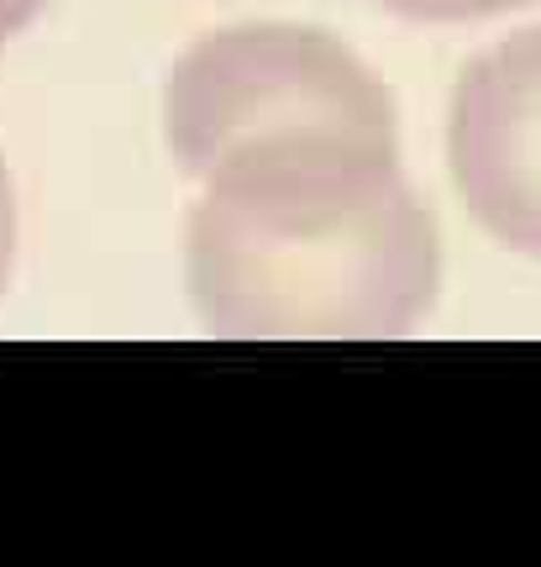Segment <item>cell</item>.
Returning a JSON list of instances; mask_svg holds the SVG:
<instances>
[{
	"mask_svg": "<svg viewBox=\"0 0 541 567\" xmlns=\"http://www.w3.org/2000/svg\"><path fill=\"white\" fill-rule=\"evenodd\" d=\"M447 174L483 237L541 264V27L500 38L458 74Z\"/></svg>",
	"mask_w": 541,
	"mask_h": 567,
	"instance_id": "cell-3",
	"label": "cell"
},
{
	"mask_svg": "<svg viewBox=\"0 0 541 567\" xmlns=\"http://www.w3.org/2000/svg\"><path fill=\"white\" fill-rule=\"evenodd\" d=\"M184 226L190 305L216 337H405L437 305L441 237L400 168V122L305 126L205 163Z\"/></svg>",
	"mask_w": 541,
	"mask_h": 567,
	"instance_id": "cell-1",
	"label": "cell"
},
{
	"mask_svg": "<svg viewBox=\"0 0 541 567\" xmlns=\"http://www.w3.org/2000/svg\"><path fill=\"white\" fill-rule=\"evenodd\" d=\"M11 264H17V184H11V168L0 153V295L11 284Z\"/></svg>",
	"mask_w": 541,
	"mask_h": 567,
	"instance_id": "cell-5",
	"label": "cell"
},
{
	"mask_svg": "<svg viewBox=\"0 0 541 567\" xmlns=\"http://www.w3.org/2000/svg\"><path fill=\"white\" fill-rule=\"evenodd\" d=\"M42 6H48V0H0V48L11 38H21V32L38 21Z\"/></svg>",
	"mask_w": 541,
	"mask_h": 567,
	"instance_id": "cell-6",
	"label": "cell"
},
{
	"mask_svg": "<svg viewBox=\"0 0 541 567\" xmlns=\"http://www.w3.org/2000/svg\"><path fill=\"white\" fill-rule=\"evenodd\" d=\"M347 122H400L389 84L321 27H221L190 42L163 80V142L180 174L253 137Z\"/></svg>",
	"mask_w": 541,
	"mask_h": 567,
	"instance_id": "cell-2",
	"label": "cell"
},
{
	"mask_svg": "<svg viewBox=\"0 0 541 567\" xmlns=\"http://www.w3.org/2000/svg\"><path fill=\"white\" fill-rule=\"evenodd\" d=\"M384 11H395L405 21H431V27H452V21H489V17H510L525 11L537 0H374Z\"/></svg>",
	"mask_w": 541,
	"mask_h": 567,
	"instance_id": "cell-4",
	"label": "cell"
}]
</instances>
